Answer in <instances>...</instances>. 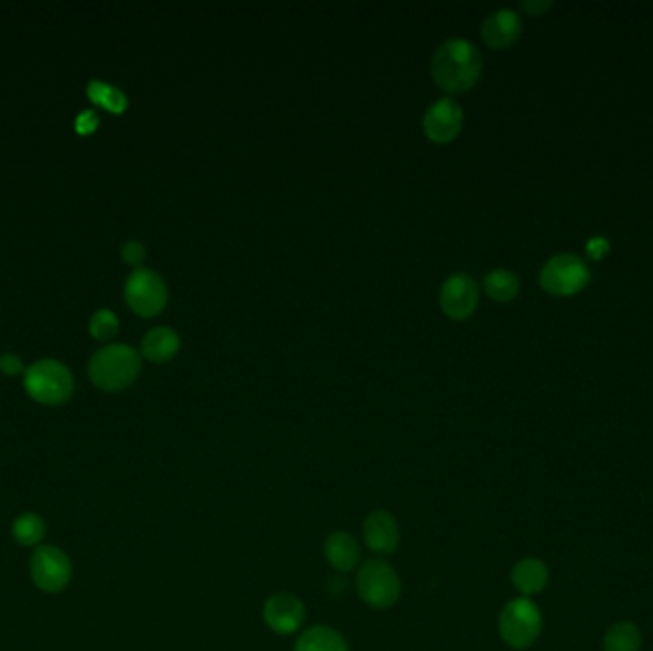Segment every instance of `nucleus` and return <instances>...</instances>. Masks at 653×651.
<instances>
[{"label":"nucleus","mask_w":653,"mask_h":651,"mask_svg":"<svg viewBox=\"0 0 653 651\" xmlns=\"http://www.w3.org/2000/svg\"><path fill=\"white\" fill-rule=\"evenodd\" d=\"M121 254H123L125 262L130 266H140L146 260L148 252H146V247L140 241H128V243H125Z\"/></svg>","instance_id":"obj_24"},{"label":"nucleus","mask_w":653,"mask_h":651,"mask_svg":"<svg viewBox=\"0 0 653 651\" xmlns=\"http://www.w3.org/2000/svg\"><path fill=\"white\" fill-rule=\"evenodd\" d=\"M522 35V18L516 10L501 8L491 12L482 23V37L491 48H508Z\"/></svg>","instance_id":"obj_13"},{"label":"nucleus","mask_w":653,"mask_h":651,"mask_svg":"<svg viewBox=\"0 0 653 651\" xmlns=\"http://www.w3.org/2000/svg\"><path fill=\"white\" fill-rule=\"evenodd\" d=\"M548 577L547 564L539 558H522L510 573L512 585L526 598L543 592L547 588Z\"/></svg>","instance_id":"obj_15"},{"label":"nucleus","mask_w":653,"mask_h":651,"mask_svg":"<svg viewBox=\"0 0 653 651\" xmlns=\"http://www.w3.org/2000/svg\"><path fill=\"white\" fill-rule=\"evenodd\" d=\"M180 350V336L169 327H155L142 340V354L153 363H167Z\"/></svg>","instance_id":"obj_16"},{"label":"nucleus","mask_w":653,"mask_h":651,"mask_svg":"<svg viewBox=\"0 0 653 651\" xmlns=\"http://www.w3.org/2000/svg\"><path fill=\"white\" fill-rule=\"evenodd\" d=\"M142 371L140 354L127 344H111L98 350L88 363V377L96 388L104 392H121Z\"/></svg>","instance_id":"obj_2"},{"label":"nucleus","mask_w":653,"mask_h":651,"mask_svg":"<svg viewBox=\"0 0 653 651\" xmlns=\"http://www.w3.org/2000/svg\"><path fill=\"white\" fill-rule=\"evenodd\" d=\"M295 651H348V644L338 630L316 625L298 636Z\"/></svg>","instance_id":"obj_17"},{"label":"nucleus","mask_w":653,"mask_h":651,"mask_svg":"<svg viewBox=\"0 0 653 651\" xmlns=\"http://www.w3.org/2000/svg\"><path fill=\"white\" fill-rule=\"evenodd\" d=\"M323 552H325L327 562L340 573H348V571L356 569L361 560V548H359L358 541L346 531L331 533L325 539Z\"/></svg>","instance_id":"obj_14"},{"label":"nucleus","mask_w":653,"mask_h":651,"mask_svg":"<svg viewBox=\"0 0 653 651\" xmlns=\"http://www.w3.org/2000/svg\"><path fill=\"white\" fill-rule=\"evenodd\" d=\"M541 287L552 296H573L589 287V264L577 254H556L539 273Z\"/></svg>","instance_id":"obj_6"},{"label":"nucleus","mask_w":653,"mask_h":651,"mask_svg":"<svg viewBox=\"0 0 653 651\" xmlns=\"http://www.w3.org/2000/svg\"><path fill=\"white\" fill-rule=\"evenodd\" d=\"M88 331L90 335L94 336L96 340L100 342H107L111 338H115L117 333H119V319L117 315L113 314L111 310H98L94 317L90 319V325H88Z\"/></svg>","instance_id":"obj_22"},{"label":"nucleus","mask_w":653,"mask_h":651,"mask_svg":"<svg viewBox=\"0 0 653 651\" xmlns=\"http://www.w3.org/2000/svg\"><path fill=\"white\" fill-rule=\"evenodd\" d=\"M478 300V283L468 273H453L445 279L440 293V306L447 317L463 321L474 314Z\"/></svg>","instance_id":"obj_9"},{"label":"nucleus","mask_w":653,"mask_h":651,"mask_svg":"<svg viewBox=\"0 0 653 651\" xmlns=\"http://www.w3.org/2000/svg\"><path fill=\"white\" fill-rule=\"evenodd\" d=\"M363 539L373 552L392 554L400 546V524L388 510H375L365 518Z\"/></svg>","instance_id":"obj_12"},{"label":"nucleus","mask_w":653,"mask_h":651,"mask_svg":"<svg viewBox=\"0 0 653 651\" xmlns=\"http://www.w3.org/2000/svg\"><path fill=\"white\" fill-rule=\"evenodd\" d=\"M520 6L529 16H541V14H545L547 10L552 8V2H548V0H526Z\"/></svg>","instance_id":"obj_27"},{"label":"nucleus","mask_w":653,"mask_h":651,"mask_svg":"<svg viewBox=\"0 0 653 651\" xmlns=\"http://www.w3.org/2000/svg\"><path fill=\"white\" fill-rule=\"evenodd\" d=\"M610 252V243L604 237H594L587 243V254L592 260H600Z\"/></svg>","instance_id":"obj_26"},{"label":"nucleus","mask_w":653,"mask_h":651,"mask_svg":"<svg viewBox=\"0 0 653 651\" xmlns=\"http://www.w3.org/2000/svg\"><path fill=\"white\" fill-rule=\"evenodd\" d=\"M23 386L29 398L43 405H62L75 390L71 371L56 359H41L25 369Z\"/></svg>","instance_id":"obj_3"},{"label":"nucleus","mask_w":653,"mask_h":651,"mask_svg":"<svg viewBox=\"0 0 653 651\" xmlns=\"http://www.w3.org/2000/svg\"><path fill=\"white\" fill-rule=\"evenodd\" d=\"M125 298L134 314L140 317H155L165 310L169 289L159 273L148 268H138L130 273L127 279Z\"/></svg>","instance_id":"obj_7"},{"label":"nucleus","mask_w":653,"mask_h":651,"mask_svg":"<svg viewBox=\"0 0 653 651\" xmlns=\"http://www.w3.org/2000/svg\"><path fill=\"white\" fill-rule=\"evenodd\" d=\"M642 632L631 621L611 625L604 636V651H640Z\"/></svg>","instance_id":"obj_19"},{"label":"nucleus","mask_w":653,"mask_h":651,"mask_svg":"<svg viewBox=\"0 0 653 651\" xmlns=\"http://www.w3.org/2000/svg\"><path fill=\"white\" fill-rule=\"evenodd\" d=\"M543 630L541 609L526 596L514 598L506 604L499 617V632L506 646L512 650H527L533 646Z\"/></svg>","instance_id":"obj_4"},{"label":"nucleus","mask_w":653,"mask_h":651,"mask_svg":"<svg viewBox=\"0 0 653 651\" xmlns=\"http://www.w3.org/2000/svg\"><path fill=\"white\" fill-rule=\"evenodd\" d=\"M464 113L453 98H442L430 105L424 113V132L436 144L453 142L463 130Z\"/></svg>","instance_id":"obj_10"},{"label":"nucleus","mask_w":653,"mask_h":651,"mask_svg":"<svg viewBox=\"0 0 653 651\" xmlns=\"http://www.w3.org/2000/svg\"><path fill=\"white\" fill-rule=\"evenodd\" d=\"M484 289L487 296L495 302H510L520 293V279L516 273L508 270H493L484 279Z\"/></svg>","instance_id":"obj_20"},{"label":"nucleus","mask_w":653,"mask_h":651,"mask_svg":"<svg viewBox=\"0 0 653 651\" xmlns=\"http://www.w3.org/2000/svg\"><path fill=\"white\" fill-rule=\"evenodd\" d=\"M356 585L361 600L371 608H392L400 600V575L384 560H369L359 567Z\"/></svg>","instance_id":"obj_5"},{"label":"nucleus","mask_w":653,"mask_h":651,"mask_svg":"<svg viewBox=\"0 0 653 651\" xmlns=\"http://www.w3.org/2000/svg\"><path fill=\"white\" fill-rule=\"evenodd\" d=\"M262 613L266 625L277 634H293L306 619V608L302 600L289 592H277L270 596Z\"/></svg>","instance_id":"obj_11"},{"label":"nucleus","mask_w":653,"mask_h":651,"mask_svg":"<svg viewBox=\"0 0 653 651\" xmlns=\"http://www.w3.org/2000/svg\"><path fill=\"white\" fill-rule=\"evenodd\" d=\"M12 533L20 545H39L46 535V524L41 516L33 512H25L12 525Z\"/></svg>","instance_id":"obj_21"},{"label":"nucleus","mask_w":653,"mask_h":651,"mask_svg":"<svg viewBox=\"0 0 653 651\" xmlns=\"http://www.w3.org/2000/svg\"><path fill=\"white\" fill-rule=\"evenodd\" d=\"M98 126H100V117H98V113L92 111V109H86V111H83V113L75 119V130H77V134H81V136H90V134H94V132L98 130Z\"/></svg>","instance_id":"obj_23"},{"label":"nucleus","mask_w":653,"mask_h":651,"mask_svg":"<svg viewBox=\"0 0 653 651\" xmlns=\"http://www.w3.org/2000/svg\"><path fill=\"white\" fill-rule=\"evenodd\" d=\"M482 54L466 39H449L432 56V79L445 92H468L482 77Z\"/></svg>","instance_id":"obj_1"},{"label":"nucleus","mask_w":653,"mask_h":651,"mask_svg":"<svg viewBox=\"0 0 653 651\" xmlns=\"http://www.w3.org/2000/svg\"><path fill=\"white\" fill-rule=\"evenodd\" d=\"M73 575L69 556L58 546H39L31 558L33 583L44 592H62Z\"/></svg>","instance_id":"obj_8"},{"label":"nucleus","mask_w":653,"mask_h":651,"mask_svg":"<svg viewBox=\"0 0 653 651\" xmlns=\"http://www.w3.org/2000/svg\"><path fill=\"white\" fill-rule=\"evenodd\" d=\"M86 96L92 104L104 107L113 115H121L127 111V94L113 84H107L104 81H90L86 86Z\"/></svg>","instance_id":"obj_18"},{"label":"nucleus","mask_w":653,"mask_h":651,"mask_svg":"<svg viewBox=\"0 0 653 651\" xmlns=\"http://www.w3.org/2000/svg\"><path fill=\"white\" fill-rule=\"evenodd\" d=\"M0 373L8 375V377H16L25 373V365L22 359L14 354H2L0 356Z\"/></svg>","instance_id":"obj_25"}]
</instances>
